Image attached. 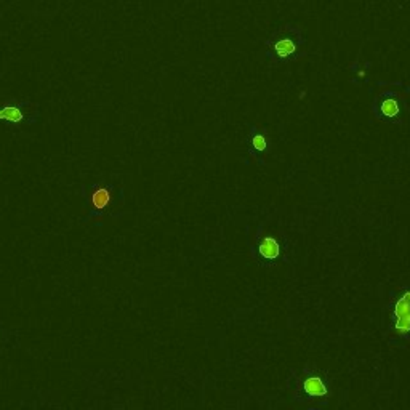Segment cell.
<instances>
[{
  "label": "cell",
  "mask_w": 410,
  "mask_h": 410,
  "mask_svg": "<svg viewBox=\"0 0 410 410\" xmlns=\"http://www.w3.org/2000/svg\"><path fill=\"white\" fill-rule=\"evenodd\" d=\"M252 145L257 151H264L266 149V138L263 135H255L252 138Z\"/></svg>",
  "instance_id": "cell-8"
},
{
  "label": "cell",
  "mask_w": 410,
  "mask_h": 410,
  "mask_svg": "<svg viewBox=\"0 0 410 410\" xmlns=\"http://www.w3.org/2000/svg\"><path fill=\"white\" fill-rule=\"evenodd\" d=\"M274 50H276V54H278L279 58H289L295 53L296 45L293 43L292 39H281L279 42H276Z\"/></svg>",
  "instance_id": "cell-4"
},
{
  "label": "cell",
  "mask_w": 410,
  "mask_h": 410,
  "mask_svg": "<svg viewBox=\"0 0 410 410\" xmlns=\"http://www.w3.org/2000/svg\"><path fill=\"white\" fill-rule=\"evenodd\" d=\"M396 325L394 330L399 334H408L410 332V290H407L394 305Z\"/></svg>",
  "instance_id": "cell-1"
},
{
  "label": "cell",
  "mask_w": 410,
  "mask_h": 410,
  "mask_svg": "<svg viewBox=\"0 0 410 410\" xmlns=\"http://www.w3.org/2000/svg\"><path fill=\"white\" fill-rule=\"evenodd\" d=\"M281 253V249H279V243L274 237H264L260 243V255L268 260H274L278 258Z\"/></svg>",
  "instance_id": "cell-3"
},
{
  "label": "cell",
  "mask_w": 410,
  "mask_h": 410,
  "mask_svg": "<svg viewBox=\"0 0 410 410\" xmlns=\"http://www.w3.org/2000/svg\"><path fill=\"white\" fill-rule=\"evenodd\" d=\"M381 113L386 117H396L399 114V104L394 99H386L381 103Z\"/></svg>",
  "instance_id": "cell-7"
},
{
  "label": "cell",
  "mask_w": 410,
  "mask_h": 410,
  "mask_svg": "<svg viewBox=\"0 0 410 410\" xmlns=\"http://www.w3.org/2000/svg\"><path fill=\"white\" fill-rule=\"evenodd\" d=\"M303 390L306 391V394L314 396V397L327 396V388H325L324 381L320 380L319 376H311V378L305 380V383H303Z\"/></svg>",
  "instance_id": "cell-2"
},
{
  "label": "cell",
  "mask_w": 410,
  "mask_h": 410,
  "mask_svg": "<svg viewBox=\"0 0 410 410\" xmlns=\"http://www.w3.org/2000/svg\"><path fill=\"white\" fill-rule=\"evenodd\" d=\"M109 202H111L109 191L104 189V187H96L92 194V205L98 210H103L109 205Z\"/></svg>",
  "instance_id": "cell-6"
},
{
  "label": "cell",
  "mask_w": 410,
  "mask_h": 410,
  "mask_svg": "<svg viewBox=\"0 0 410 410\" xmlns=\"http://www.w3.org/2000/svg\"><path fill=\"white\" fill-rule=\"evenodd\" d=\"M23 111H21L18 106H4L0 107V120H7V122H13V124H18V122L23 120Z\"/></svg>",
  "instance_id": "cell-5"
}]
</instances>
